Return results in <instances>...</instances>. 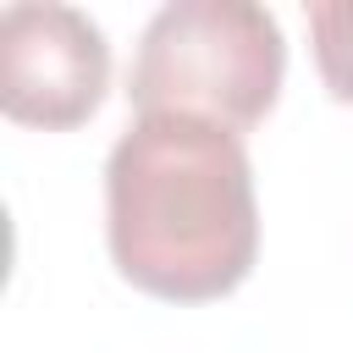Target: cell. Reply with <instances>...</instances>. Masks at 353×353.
<instances>
[{"mask_svg": "<svg viewBox=\"0 0 353 353\" xmlns=\"http://www.w3.org/2000/svg\"><path fill=\"white\" fill-rule=\"evenodd\" d=\"M303 17H309V44L325 94L353 105V0H314Z\"/></svg>", "mask_w": 353, "mask_h": 353, "instance_id": "obj_4", "label": "cell"}, {"mask_svg": "<svg viewBox=\"0 0 353 353\" xmlns=\"http://www.w3.org/2000/svg\"><path fill=\"white\" fill-rule=\"evenodd\" d=\"M287 77L281 22L254 0H171L149 17L127 99L138 116L176 110L248 132L270 116Z\"/></svg>", "mask_w": 353, "mask_h": 353, "instance_id": "obj_2", "label": "cell"}, {"mask_svg": "<svg viewBox=\"0 0 353 353\" xmlns=\"http://www.w3.org/2000/svg\"><path fill=\"white\" fill-rule=\"evenodd\" d=\"M105 243L121 281L165 303H210L248 281L259 199L243 132L204 116H132L105 160Z\"/></svg>", "mask_w": 353, "mask_h": 353, "instance_id": "obj_1", "label": "cell"}, {"mask_svg": "<svg viewBox=\"0 0 353 353\" xmlns=\"http://www.w3.org/2000/svg\"><path fill=\"white\" fill-rule=\"evenodd\" d=\"M110 88L105 28L55 0H17L0 11V110L22 127H83Z\"/></svg>", "mask_w": 353, "mask_h": 353, "instance_id": "obj_3", "label": "cell"}]
</instances>
